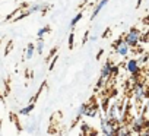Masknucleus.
Segmentation results:
<instances>
[{
    "label": "nucleus",
    "mask_w": 149,
    "mask_h": 136,
    "mask_svg": "<svg viewBox=\"0 0 149 136\" xmlns=\"http://www.w3.org/2000/svg\"><path fill=\"white\" fill-rule=\"evenodd\" d=\"M107 3H108V0H100V2L95 5V8H94V10H92V13H91V21L95 19V18L101 13V10L107 6Z\"/></svg>",
    "instance_id": "7"
},
{
    "label": "nucleus",
    "mask_w": 149,
    "mask_h": 136,
    "mask_svg": "<svg viewBox=\"0 0 149 136\" xmlns=\"http://www.w3.org/2000/svg\"><path fill=\"white\" fill-rule=\"evenodd\" d=\"M148 78H149V69H148Z\"/></svg>",
    "instance_id": "23"
},
{
    "label": "nucleus",
    "mask_w": 149,
    "mask_h": 136,
    "mask_svg": "<svg viewBox=\"0 0 149 136\" xmlns=\"http://www.w3.org/2000/svg\"><path fill=\"white\" fill-rule=\"evenodd\" d=\"M105 81H107V79H104L102 76H100V79H98V82H97V88H102L104 84H105Z\"/></svg>",
    "instance_id": "19"
},
{
    "label": "nucleus",
    "mask_w": 149,
    "mask_h": 136,
    "mask_svg": "<svg viewBox=\"0 0 149 136\" xmlns=\"http://www.w3.org/2000/svg\"><path fill=\"white\" fill-rule=\"evenodd\" d=\"M34 54H35V44H34V43H29V44L26 45V59L31 60V59L34 57Z\"/></svg>",
    "instance_id": "13"
},
{
    "label": "nucleus",
    "mask_w": 149,
    "mask_h": 136,
    "mask_svg": "<svg viewBox=\"0 0 149 136\" xmlns=\"http://www.w3.org/2000/svg\"><path fill=\"white\" fill-rule=\"evenodd\" d=\"M133 95L136 98V101H143L145 97H146V89L143 86V84L140 82H136L134 86H133Z\"/></svg>",
    "instance_id": "5"
},
{
    "label": "nucleus",
    "mask_w": 149,
    "mask_h": 136,
    "mask_svg": "<svg viewBox=\"0 0 149 136\" xmlns=\"http://www.w3.org/2000/svg\"><path fill=\"white\" fill-rule=\"evenodd\" d=\"M86 105H88V104H81V105H79V108H78V111H76V119H81V117L85 116Z\"/></svg>",
    "instance_id": "16"
},
{
    "label": "nucleus",
    "mask_w": 149,
    "mask_h": 136,
    "mask_svg": "<svg viewBox=\"0 0 149 136\" xmlns=\"http://www.w3.org/2000/svg\"><path fill=\"white\" fill-rule=\"evenodd\" d=\"M97 114H98V107H97L94 103L88 104V105H86V110H85V116L94 119V117H97Z\"/></svg>",
    "instance_id": "11"
},
{
    "label": "nucleus",
    "mask_w": 149,
    "mask_h": 136,
    "mask_svg": "<svg viewBox=\"0 0 149 136\" xmlns=\"http://www.w3.org/2000/svg\"><path fill=\"white\" fill-rule=\"evenodd\" d=\"M47 8H48V5H45V3H34V5L28 6V9L25 10V13H22L21 16L24 18V16H26V15H31V13L42 12V10H47Z\"/></svg>",
    "instance_id": "6"
},
{
    "label": "nucleus",
    "mask_w": 149,
    "mask_h": 136,
    "mask_svg": "<svg viewBox=\"0 0 149 136\" xmlns=\"http://www.w3.org/2000/svg\"><path fill=\"white\" fill-rule=\"evenodd\" d=\"M28 126H29V127H28V132L32 133V132L35 130V127H37V121H32V123H29Z\"/></svg>",
    "instance_id": "20"
},
{
    "label": "nucleus",
    "mask_w": 149,
    "mask_h": 136,
    "mask_svg": "<svg viewBox=\"0 0 149 136\" xmlns=\"http://www.w3.org/2000/svg\"><path fill=\"white\" fill-rule=\"evenodd\" d=\"M105 113H107L105 117H107L108 120H117V117H118V114H117V113H118V107H117L116 104H113L110 108H107Z\"/></svg>",
    "instance_id": "10"
},
{
    "label": "nucleus",
    "mask_w": 149,
    "mask_h": 136,
    "mask_svg": "<svg viewBox=\"0 0 149 136\" xmlns=\"http://www.w3.org/2000/svg\"><path fill=\"white\" fill-rule=\"evenodd\" d=\"M130 47H136L137 44H139V40H140V31L139 29H136V28H132L127 34H126V37L123 38Z\"/></svg>",
    "instance_id": "2"
},
{
    "label": "nucleus",
    "mask_w": 149,
    "mask_h": 136,
    "mask_svg": "<svg viewBox=\"0 0 149 136\" xmlns=\"http://www.w3.org/2000/svg\"><path fill=\"white\" fill-rule=\"evenodd\" d=\"M146 60H148V56H142V57H140L137 61H139V64H140V63H145Z\"/></svg>",
    "instance_id": "21"
},
{
    "label": "nucleus",
    "mask_w": 149,
    "mask_h": 136,
    "mask_svg": "<svg viewBox=\"0 0 149 136\" xmlns=\"http://www.w3.org/2000/svg\"><path fill=\"white\" fill-rule=\"evenodd\" d=\"M126 70L133 76V75H139L140 73V64L136 59H130L127 63H126Z\"/></svg>",
    "instance_id": "4"
},
{
    "label": "nucleus",
    "mask_w": 149,
    "mask_h": 136,
    "mask_svg": "<svg viewBox=\"0 0 149 136\" xmlns=\"http://www.w3.org/2000/svg\"><path fill=\"white\" fill-rule=\"evenodd\" d=\"M113 47H114V50H116V53L118 54V56H121V57H126L129 53H130V45L124 41V40H117L114 44H113Z\"/></svg>",
    "instance_id": "3"
},
{
    "label": "nucleus",
    "mask_w": 149,
    "mask_h": 136,
    "mask_svg": "<svg viewBox=\"0 0 149 136\" xmlns=\"http://www.w3.org/2000/svg\"><path fill=\"white\" fill-rule=\"evenodd\" d=\"M89 40H91V43H95V41L98 40V37H97V35H91V37H89Z\"/></svg>",
    "instance_id": "22"
},
{
    "label": "nucleus",
    "mask_w": 149,
    "mask_h": 136,
    "mask_svg": "<svg viewBox=\"0 0 149 136\" xmlns=\"http://www.w3.org/2000/svg\"><path fill=\"white\" fill-rule=\"evenodd\" d=\"M34 108H35V103L31 101V104H28V105H25V107H22V108L19 110V114H21V116H29V114L34 111Z\"/></svg>",
    "instance_id": "12"
},
{
    "label": "nucleus",
    "mask_w": 149,
    "mask_h": 136,
    "mask_svg": "<svg viewBox=\"0 0 149 136\" xmlns=\"http://www.w3.org/2000/svg\"><path fill=\"white\" fill-rule=\"evenodd\" d=\"M148 127H149V126H148Z\"/></svg>",
    "instance_id": "24"
},
{
    "label": "nucleus",
    "mask_w": 149,
    "mask_h": 136,
    "mask_svg": "<svg viewBox=\"0 0 149 136\" xmlns=\"http://www.w3.org/2000/svg\"><path fill=\"white\" fill-rule=\"evenodd\" d=\"M74 43V34L73 32H70V35H69V48H73V44Z\"/></svg>",
    "instance_id": "18"
},
{
    "label": "nucleus",
    "mask_w": 149,
    "mask_h": 136,
    "mask_svg": "<svg viewBox=\"0 0 149 136\" xmlns=\"http://www.w3.org/2000/svg\"><path fill=\"white\" fill-rule=\"evenodd\" d=\"M117 120H108L107 117H102L101 119V133L102 135H107V136H113L116 135V130L118 126H116Z\"/></svg>",
    "instance_id": "1"
},
{
    "label": "nucleus",
    "mask_w": 149,
    "mask_h": 136,
    "mask_svg": "<svg viewBox=\"0 0 149 136\" xmlns=\"http://www.w3.org/2000/svg\"><path fill=\"white\" fill-rule=\"evenodd\" d=\"M111 67H113V63H111L110 60H107V61L102 64V67H101V76H102L104 79H108V78L111 76Z\"/></svg>",
    "instance_id": "8"
},
{
    "label": "nucleus",
    "mask_w": 149,
    "mask_h": 136,
    "mask_svg": "<svg viewBox=\"0 0 149 136\" xmlns=\"http://www.w3.org/2000/svg\"><path fill=\"white\" fill-rule=\"evenodd\" d=\"M48 31H50V27H48V25H45L44 28H41V29H40V31L37 32V37H38V40L44 38V35H45V34H47Z\"/></svg>",
    "instance_id": "17"
},
{
    "label": "nucleus",
    "mask_w": 149,
    "mask_h": 136,
    "mask_svg": "<svg viewBox=\"0 0 149 136\" xmlns=\"http://www.w3.org/2000/svg\"><path fill=\"white\" fill-rule=\"evenodd\" d=\"M82 16H84V13L82 12H79V13H76V16H74L72 21H70V28H74V27H76V24L82 19Z\"/></svg>",
    "instance_id": "15"
},
{
    "label": "nucleus",
    "mask_w": 149,
    "mask_h": 136,
    "mask_svg": "<svg viewBox=\"0 0 149 136\" xmlns=\"http://www.w3.org/2000/svg\"><path fill=\"white\" fill-rule=\"evenodd\" d=\"M44 47H45V43H44V40L41 38V40L35 44V51H37L38 54H42V53H44Z\"/></svg>",
    "instance_id": "14"
},
{
    "label": "nucleus",
    "mask_w": 149,
    "mask_h": 136,
    "mask_svg": "<svg viewBox=\"0 0 149 136\" xmlns=\"http://www.w3.org/2000/svg\"><path fill=\"white\" fill-rule=\"evenodd\" d=\"M132 127H133V130L134 132H140L143 127H146V120H145V117H137V119H134L133 120V124H132Z\"/></svg>",
    "instance_id": "9"
}]
</instances>
